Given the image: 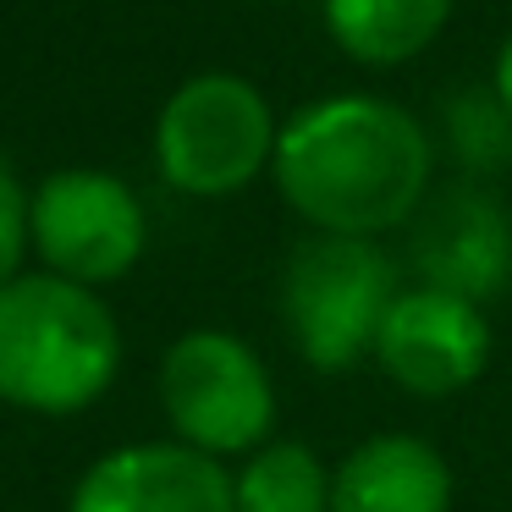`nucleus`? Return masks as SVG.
<instances>
[{
	"instance_id": "obj_15",
	"label": "nucleus",
	"mask_w": 512,
	"mask_h": 512,
	"mask_svg": "<svg viewBox=\"0 0 512 512\" xmlns=\"http://www.w3.org/2000/svg\"><path fill=\"white\" fill-rule=\"evenodd\" d=\"M490 94H496V100L507 105V116H512V34L501 39V50H496V67H490Z\"/></svg>"
},
{
	"instance_id": "obj_12",
	"label": "nucleus",
	"mask_w": 512,
	"mask_h": 512,
	"mask_svg": "<svg viewBox=\"0 0 512 512\" xmlns=\"http://www.w3.org/2000/svg\"><path fill=\"white\" fill-rule=\"evenodd\" d=\"M237 512H331V468L303 441H265L232 479Z\"/></svg>"
},
{
	"instance_id": "obj_6",
	"label": "nucleus",
	"mask_w": 512,
	"mask_h": 512,
	"mask_svg": "<svg viewBox=\"0 0 512 512\" xmlns=\"http://www.w3.org/2000/svg\"><path fill=\"white\" fill-rule=\"evenodd\" d=\"M28 243L50 276L111 287L144 259L149 215L122 177L67 166L28 193Z\"/></svg>"
},
{
	"instance_id": "obj_10",
	"label": "nucleus",
	"mask_w": 512,
	"mask_h": 512,
	"mask_svg": "<svg viewBox=\"0 0 512 512\" xmlns=\"http://www.w3.org/2000/svg\"><path fill=\"white\" fill-rule=\"evenodd\" d=\"M331 512H452V468L419 435H369L336 463Z\"/></svg>"
},
{
	"instance_id": "obj_14",
	"label": "nucleus",
	"mask_w": 512,
	"mask_h": 512,
	"mask_svg": "<svg viewBox=\"0 0 512 512\" xmlns=\"http://www.w3.org/2000/svg\"><path fill=\"white\" fill-rule=\"evenodd\" d=\"M23 248H28V193L0 166V287L23 276Z\"/></svg>"
},
{
	"instance_id": "obj_13",
	"label": "nucleus",
	"mask_w": 512,
	"mask_h": 512,
	"mask_svg": "<svg viewBox=\"0 0 512 512\" xmlns=\"http://www.w3.org/2000/svg\"><path fill=\"white\" fill-rule=\"evenodd\" d=\"M446 144L468 171L512 166V116L490 89H468L446 100Z\"/></svg>"
},
{
	"instance_id": "obj_11",
	"label": "nucleus",
	"mask_w": 512,
	"mask_h": 512,
	"mask_svg": "<svg viewBox=\"0 0 512 512\" xmlns=\"http://www.w3.org/2000/svg\"><path fill=\"white\" fill-rule=\"evenodd\" d=\"M336 50L358 67H402L441 39L452 0H320Z\"/></svg>"
},
{
	"instance_id": "obj_1",
	"label": "nucleus",
	"mask_w": 512,
	"mask_h": 512,
	"mask_svg": "<svg viewBox=\"0 0 512 512\" xmlns=\"http://www.w3.org/2000/svg\"><path fill=\"white\" fill-rule=\"evenodd\" d=\"M270 177L314 232L380 237L419 215L430 188V138L397 100L325 94L281 127Z\"/></svg>"
},
{
	"instance_id": "obj_4",
	"label": "nucleus",
	"mask_w": 512,
	"mask_h": 512,
	"mask_svg": "<svg viewBox=\"0 0 512 512\" xmlns=\"http://www.w3.org/2000/svg\"><path fill=\"white\" fill-rule=\"evenodd\" d=\"M397 265L369 237H309L281 270V320L303 364L347 375L375 358L380 325L397 303Z\"/></svg>"
},
{
	"instance_id": "obj_8",
	"label": "nucleus",
	"mask_w": 512,
	"mask_h": 512,
	"mask_svg": "<svg viewBox=\"0 0 512 512\" xmlns=\"http://www.w3.org/2000/svg\"><path fill=\"white\" fill-rule=\"evenodd\" d=\"M67 512H237L221 457L182 441H133L94 457Z\"/></svg>"
},
{
	"instance_id": "obj_7",
	"label": "nucleus",
	"mask_w": 512,
	"mask_h": 512,
	"mask_svg": "<svg viewBox=\"0 0 512 512\" xmlns=\"http://www.w3.org/2000/svg\"><path fill=\"white\" fill-rule=\"evenodd\" d=\"M375 358L408 397H457L490 364V320L479 303L419 281L397 292L380 325Z\"/></svg>"
},
{
	"instance_id": "obj_2",
	"label": "nucleus",
	"mask_w": 512,
	"mask_h": 512,
	"mask_svg": "<svg viewBox=\"0 0 512 512\" xmlns=\"http://www.w3.org/2000/svg\"><path fill=\"white\" fill-rule=\"evenodd\" d=\"M122 331L94 287L50 270H23L0 287V402L67 419L111 391Z\"/></svg>"
},
{
	"instance_id": "obj_5",
	"label": "nucleus",
	"mask_w": 512,
	"mask_h": 512,
	"mask_svg": "<svg viewBox=\"0 0 512 512\" xmlns=\"http://www.w3.org/2000/svg\"><path fill=\"white\" fill-rule=\"evenodd\" d=\"M160 408L177 441L204 457H248L276 430L270 369L232 331H182L166 347Z\"/></svg>"
},
{
	"instance_id": "obj_9",
	"label": "nucleus",
	"mask_w": 512,
	"mask_h": 512,
	"mask_svg": "<svg viewBox=\"0 0 512 512\" xmlns=\"http://www.w3.org/2000/svg\"><path fill=\"white\" fill-rule=\"evenodd\" d=\"M413 265L424 287L457 292L479 303L496 298L512 281V221L485 188H446L435 204H419L413 215Z\"/></svg>"
},
{
	"instance_id": "obj_3",
	"label": "nucleus",
	"mask_w": 512,
	"mask_h": 512,
	"mask_svg": "<svg viewBox=\"0 0 512 512\" xmlns=\"http://www.w3.org/2000/svg\"><path fill=\"white\" fill-rule=\"evenodd\" d=\"M276 111L237 72H193L155 116V166L182 199H232L276 160Z\"/></svg>"
}]
</instances>
